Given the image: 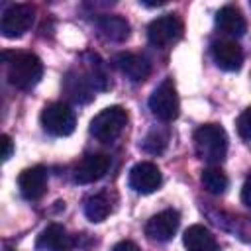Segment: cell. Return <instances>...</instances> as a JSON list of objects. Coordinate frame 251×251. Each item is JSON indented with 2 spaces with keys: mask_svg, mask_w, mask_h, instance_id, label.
<instances>
[{
  "mask_svg": "<svg viewBox=\"0 0 251 251\" xmlns=\"http://www.w3.org/2000/svg\"><path fill=\"white\" fill-rule=\"evenodd\" d=\"M18 188L24 198L39 200L47 192V169L41 165L24 169L18 176Z\"/></svg>",
  "mask_w": 251,
  "mask_h": 251,
  "instance_id": "8fae6325",
  "label": "cell"
},
{
  "mask_svg": "<svg viewBox=\"0 0 251 251\" xmlns=\"http://www.w3.org/2000/svg\"><path fill=\"white\" fill-rule=\"evenodd\" d=\"M112 251H139V247L133 243V241H120V243H116L114 245V249Z\"/></svg>",
  "mask_w": 251,
  "mask_h": 251,
  "instance_id": "484cf974",
  "label": "cell"
},
{
  "mask_svg": "<svg viewBox=\"0 0 251 251\" xmlns=\"http://www.w3.org/2000/svg\"><path fill=\"white\" fill-rule=\"evenodd\" d=\"M65 90L67 94L75 100V102H90L92 100V86L88 84V80L84 78L82 73L78 71H69L65 76Z\"/></svg>",
  "mask_w": 251,
  "mask_h": 251,
  "instance_id": "d6986e66",
  "label": "cell"
},
{
  "mask_svg": "<svg viewBox=\"0 0 251 251\" xmlns=\"http://www.w3.org/2000/svg\"><path fill=\"white\" fill-rule=\"evenodd\" d=\"M216 25H218V29L222 33L231 35V37H239L247 29V24H245V18H243L241 10L237 6H231V4H227V6H224V8L218 10V14H216Z\"/></svg>",
  "mask_w": 251,
  "mask_h": 251,
  "instance_id": "9a60e30c",
  "label": "cell"
},
{
  "mask_svg": "<svg viewBox=\"0 0 251 251\" xmlns=\"http://www.w3.org/2000/svg\"><path fill=\"white\" fill-rule=\"evenodd\" d=\"M114 65L131 82H141L151 75V63L137 53H118L114 57Z\"/></svg>",
  "mask_w": 251,
  "mask_h": 251,
  "instance_id": "4fadbf2b",
  "label": "cell"
},
{
  "mask_svg": "<svg viewBox=\"0 0 251 251\" xmlns=\"http://www.w3.org/2000/svg\"><path fill=\"white\" fill-rule=\"evenodd\" d=\"M0 141H2V159H4V161H8V159L12 157V151H14V143H12V137L4 133V135L0 137Z\"/></svg>",
  "mask_w": 251,
  "mask_h": 251,
  "instance_id": "cb8c5ba5",
  "label": "cell"
},
{
  "mask_svg": "<svg viewBox=\"0 0 251 251\" xmlns=\"http://www.w3.org/2000/svg\"><path fill=\"white\" fill-rule=\"evenodd\" d=\"M141 147H143V151H147L151 155H159L167 147V135L159 129H153L145 135V139L141 141Z\"/></svg>",
  "mask_w": 251,
  "mask_h": 251,
  "instance_id": "7402d4cb",
  "label": "cell"
},
{
  "mask_svg": "<svg viewBox=\"0 0 251 251\" xmlns=\"http://www.w3.org/2000/svg\"><path fill=\"white\" fill-rule=\"evenodd\" d=\"M96 25L102 37L110 41H124L129 37V24L120 16H102L96 22Z\"/></svg>",
  "mask_w": 251,
  "mask_h": 251,
  "instance_id": "ac0fdd59",
  "label": "cell"
},
{
  "mask_svg": "<svg viewBox=\"0 0 251 251\" xmlns=\"http://www.w3.org/2000/svg\"><path fill=\"white\" fill-rule=\"evenodd\" d=\"M212 57L224 71H239L243 65V49L233 39H220L212 45Z\"/></svg>",
  "mask_w": 251,
  "mask_h": 251,
  "instance_id": "7c38bea8",
  "label": "cell"
},
{
  "mask_svg": "<svg viewBox=\"0 0 251 251\" xmlns=\"http://www.w3.org/2000/svg\"><path fill=\"white\" fill-rule=\"evenodd\" d=\"M73 245V237L59 224L47 226L37 237V249L41 251H71Z\"/></svg>",
  "mask_w": 251,
  "mask_h": 251,
  "instance_id": "5bb4252c",
  "label": "cell"
},
{
  "mask_svg": "<svg viewBox=\"0 0 251 251\" xmlns=\"http://www.w3.org/2000/svg\"><path fill=\"white\" fill-rule=\"evenodd\" d=\"M82 75L88 80V84L92 86V90H108L110 78H108V73H106V65L96 53H86L84 55Z\"/></svg>",
  "mask_w": 251,
  "mask_h": 251,
  "instance_id": "e0dca14e",
  "label": "cell"
},
{
  "mask_svg": "<svg viewBox=\"0 0 251 251\" xmlns=\"http://www.w3.org/2000/svg\"><path fill=\"white\" fill-rule=\"evenodd\" d=\"M182 243L186 251H220L218 241L212 235V231L200 224H194L184 231Z\"/></svg>",
  "mask_w": 251,
  "mask_h": 251,
  "instance_id": "2e32d148",
  "label": "cell"
},
{
  "mask_svg": "<svg viewBox=\"0 0 251 251\" xmlns=\"http://www.w3.org/2000/svg\"><path fill=\"white\" fill-rule=\"evenodd\" d=\"M108 169H110V157L108 155L90 153L76 163L73 176H75V182H78V184H90V182L100 180L108 173Z\"/></svg>",
  "mask_w": 251,
  "mask_h": 251,
  "instance_id": "ba28073f",
  "label": "cell"
},
{
  "mask_svg": "<svg viewBox=\"0 0 251 251\" xmlns=\"http://www.w3.org/2000/svg\"><path fill=\"white\" fill-rule=\"evenodd\" d=\"M33 24V8L29 4H10L0 20V31L8 39L22 37Z\"/></svg>",
  "mask_w": 251,
  "mask_h": 251,
  "instance_id": "52a82bcc",
  "label": "cell"
},
{
  "mask_svg": "<svg viewBox=\"0 0 251 251\" xmlns=\"http://www.w3.org/2000/svg\"><path fill=\"white\" fill-rule=\"evenodd\" d=\"M237 133L243 139L251 141V106L239 114V118H237Z\"/></svg>",
  "mask_w": 251,
  "mask_h": 251,
  "instance_id": "603a6c76",
  "label": "cell"
},
{
  "mask_svg": "<svg viewBox=\"0 0 251 251\" xmlns=\"http://www.w3.org/2000/svg\"><path fill=\"white\" fill-rule=\"evenodd\" d=\"M127 124V112L122 106H108L102 112H98L90 122V133L102 141L110 143L114 141Z\"/></svg>",
  "mask_w": 251,
  "mask_h": 251,
  "instance_id": "3957f363",
  "label": "cell"
},
{
  "mask_svg": "<svg viewBox=\"0 0 251 251\" xmlns=\"http://www.w3.org/2000/svg\"><path fill=\"white\" fill-rule=\"evenodd\" d=\"M41 126L47 133L55 135V137H65L71 135L75 131V112L63 104V102H51L43 108L41 112Z\"/></svg>",
  "mask_w": 251,
  "mask_h": 251,
  "instance_id": "5b68a950",
  "label": "cell"
},
{
  "mask_svg": "<svg viewBox=\"0 0 251 251\" xmlns=\"http://www.w3.org/2000/svg\"><path fill=\"white\" fill-rule=\"evenodd\" d=\"M194 149L210 165L222 163L227 153V133L218 124H204L194 131Z\"/></svg>",
  "mask_w": 251,
  "mask_h": 251,
  "instance_id": "7a4b0ae2",
  "label": "cell"
},
{
  "mask_svg": "<svg viewBox=\"0 0 251 251\" xmlns=\"http://www.w3.org/2000/svg\"><path fill=\"white\" fill-rule=\"evenodd\" d=\"M180 37H182V22L173 14L155 18L147 27L149 43L159 49H167L169 45L176 43Z\"/></svg>",
  "mask_w": 251,
  "mask_h": 251,
  "instance_id": "8992f818",
  "label": "cell"
},
{
  "mask_svg": "<svg viewBox=\"0 0 251 251\" xmlns=\"http://www.w3.org/2000/svg\"><path fill=\"white\" fill-rule=\"evenodd\" d=\"M110 212H112V198L108 192H98L84 200V216L94 224L104 222L110 216Z\"/></svg>",
  "mask_w": 251,
  "mask_h": 251,
  "instance_id": "ffe728a7",
  "label": "cell"
},
{
  "mask_svg": "<svg viewBox=\"0 0 251 251\" xmlns=\"http://www.w3.org/2000/svg\"><path fill=\"white\" fill-rule=\"evenodd\" d=\"M129 186L139 192V194H151L155 192L161 182H163V176H161V171L155 163H149V161H141L137 165L131 167L129 171Z\"/></svg>",
  "mask_w": 251,
  "mask_h": 251,
  "instance_id": "9c48e42d",
  "label": "cell"
},
{
  "mask_svg": "<svg viewBox=\"0 0 251 251\" xmlns=\"http://www.w3.org/2000/svg\"><path fill=\"white\" fill-rule=\"evenodd\" d=\"M180 224V214L173 208L163 210L159 214H155L147 224H145V235L151 241H169L173 239V235L176 233Z\"/></svg>",
  "mask_w": 251,
  "mask_h": 251,
  "instance_id": "30bf717a",
  "label": "cell"
},
{
  "mask_svg": "<svg viewBox=\"0 0 251 251\" xmlns=\"http://www.w3.org/2000/svg\"><path fill=\"white\" fill-rule=\"evenodd\" d=\"M149 110L161 122H173L178 116L180 100L176 94V86L171 78H165L149 96Z\"/></svg>",
  "mask_w": 251,
  "mask_h": 251,
  "instance_id": "277c9868",
  "label": "cell"
},
{
  "mask_svg": "<svg viewBox=\"0 0 251 251\" xmlns=\"http://www.w3.org/2000/svg\"><path fill=\"white\" fill-rule=\"evenodd\" d=\"M8 82L20 90H31L43 75V63L33 53H4Z\"/></svg>",
  "mask_w": 251,
  "mask_h": 251,
  "instance_id": "6da1fadb",
  "label": "cell"
},
{
  "mask_svg": "<svg viewBox=\"0 0 251 251\" xmlns=\"http://www.w3.org/2000/svg\"><path fill=\"white\" fill-rule=\"evenodd\" d=\"M202 186L210 192V194H224L227 188V176L220 167H208L202 171Z\"/></svg>",
  "mask_w": 251,
  "mask_h": 251,
  "instance_id": "44dd1931",
  "label": "cell"
},
{
  "mask_svg": "<svg viewBox=\"0 0 251 251\" xmlns=\"http://www.w3.org/2000/svg\"><path fill=\"white\" fill-rule=\"evenodd\" d=\"M241 202L251 208V175H249V176L245 178V182H243V188H241Z\"/></svg>",
  "mask_w": 251,
  "mask_h": 251,
  "instance_id": "d4e9b609",
  "label": "cell"
}]
</instances>
